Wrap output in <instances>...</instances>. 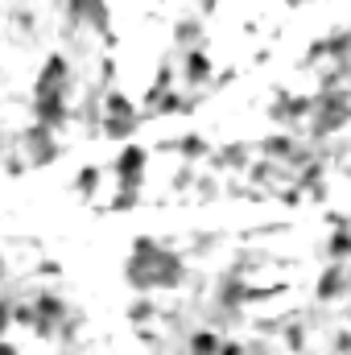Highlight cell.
Masks as SVG:
<instances>
[{
    "label": "cell",
    "instance_id": "obj_1",
    "mask_svg": "<svg viewBox=\"0 0 351 355\" xmlns=\"http://www.w3.org/2000/svg\"><path fill=\"white\" fill-rule=\"evenodd\" d=\"M186 277V265L174 248L157 244L153 236H137L132 240V257L124 265V281L137 293H153V289H178Z\"/></svg>",
    "mask_w": 351,
    "mask_h": 355
},
{
    "label": "cell",
    "instance_id": "obj_2",
    "mask_svg": "<svg viewBox=\"0 0 351 355\" xmlns=\"http://www.w3.org/2000/svg\"><path fill=\"white\" fill-rule=\"evenodd\" d=\"M310 137L314 141H323V137H335V132H343L351 120V95L348 87H335V91H318L314 95V103H310Z\"/></svg>",
    "mask_w": 351,
    "mask_h": 355
},
{
    "label": "cell",
    "instance_id": "obj_3",
    "mask_svg": "<svg viewBox=\"0 0 351 355\" xmlns=\"http://www.w3.org/2000/svg\"><path fill=\"white\" fill-rule=\"evenodd\" d=\"M17 153H21L25 170H46V166H54V162L62 157V145L54 141V132H50V128L29 124V128L17 137Z\"/></svg>",
    "mask_w": 351,
    "mask_h": 355
},
{
    "label": "cell",
    "instance_id": "obj_4",
    "mask_svg": "<svg viewBox=\"0 0 351 355\" xmlns=\"http://www.w3.org/2000/svg\"><path fill=\"white\" fill-rule=\"evenodd\" d=\"M112 174H116V190H145V174H149V149L145 145H120L116 162H112Z\"/></svg>",
    "mask_w": 351,
    "mask_h": 355
},
{
    "label": "cell",
    "instance_id": "obj_5",
    "mask_svg": "<svg viewBox=\"0 0 351 355\" xmlns=\"http://www.w3.org/2000/svg\"><path fill=\"white\" fill-rule=\"evenodd\" d=\"M67 17L75 21V25H83L91 33H108L112 29V8H108V0H67Z\"/></svg>",
    "mask_w": 351,
    "mask_h": 355
},
{
    "label": "cell",
    "instance_id": "obj_6",
    "mask_svg": "<svg viewBox=\"0 0 351 355\" xmlns=\"http://www.w3.org/2000/svg\"><path fill=\"white\" fill-rule=\"evenodd\" d=\"M67 87H71L67 54H46V62L37 71V83H33V95H67Z\"/></svg>",
    "mask_w": 351,
    "mask_h": 355
},
{
    "label": "cell",
    "instance_id": "obj_7",
    "mask_svg": "<svg viewBox=\"0 0 351 355\" xmlns=\"http://www.w3.org/2000/svg\"><path fill=\"white\" fill-rule=\"evenodd\" d=\"M33 314H37V322H33V331L42 335V339H50L54 331H58V322L67 318V302L54 293V289H42L37 297H33Z\"/></svg>",
    "mask_w": 351,
    "mask_h": 355
},
{
    "label": "cell",
    "instance_id": "obj_8",
    "mask_svg": "<svg viewBox=\"0 0 351 355\" xmlns=\"http://www.w3.org/2000/svg\"><path fill=\"white\" fill-rule=\"evenodd\" d=\"M310 103H314V95L281 91V95L268 103V120H273V124H298V120H306V116H310Z\"/></svg>",
    "mask_w": 351,
    "mask_h": 355
},
{
    "label": "cell",
    "instance_id": "obj_9",
    "mask_svg": "<svg viewBox=\"0 0 351 355\" xmlns=\"http://www.w3.org/2000/svg\"><path fill=\"white\" fill-rule=\"evenodd\" d=\"M71 120V107H67V95H33V124L58 132L62 124Z\"/></svg>",
    "mask_w": 351,
    "mask_h": 355
},
{
    "label": "cell",
    "instance_id": "obj_10",
    "mask_svg": "<svg viewBox=\"0 0 351 355\" xmlns=\"http://www.w3.org/2000/svg\"><path fill=\"white\" fill-rule=\"evenodd\" d=\"M351 289V277H348V265H339V261H331V265L323 268V277H318V289H314V297L318 302H343Z\"/></svg>",
    "mask_w": 351,
    "mask_h": 355
},
{
    "label": "cell",
    "instance_id": "obj_11",
    "mask_svg": "<svg viewBox=\"0 0 351 355\" xmlns=\"http://www.w3.org/2000/svg\"><path fill=\"white\" fill-rule=\"evenodd\" d=\"M211 79H215V67H211L207 50H203V46L186 50V54H182V83H186V87H207Z\"/></svg>",
    "mask_w": 351,
    "mask_h": 355
},
{
    "label": "cell",
    "instance_id": "obj_12",
    "mask_svg": "<svg viewBox=\"0 0 351 355\" xmlns=\"http://www.w3.org/2000/svg\"><path fill=\"white\" fill-rule=\"evenodd\" d=\"M215 170H248L252 166V145L248 141H232V145H223V149H211V157H207Z\"/></svg>",
    "mask_w": 351,
    "mask_h": 355
},
{
    "label": "cell",
    "instance_id": "obj_13",
    "mask_svg": "<svg viewBox=\"0 0 351 355\" xmlns=\"http://www.w3.org/2000/svg\"><path fill=\"white\" fill-rule=\"evenodd\" d=\"M166 149H178L182 162H207V157H211V145H207V137H198V132H186V137H178V141H166Z\"/></svg>",
    "mask_w": 351,
    "mask_h": 355
},
{
    "label": "cell",
    "instance_id": "obj_14",
    "mask_svg": "<svg viewBox=\"0 0 351 355\" xmlns=\"http://www.w3.org/2000/svg\"><path fill=\"white\" fill-rule=\"evenodd\" d=\"M244 289H248V281H244L240 272H228V277L219 281L215 297H219V306H228V310H240V306H244Z\"/></svg>",
    "mask_w": 351,
    "mask_h": 355
},
{
    "label": "cell",
    "instance_id": "obj_15",
    "mask_svg": "<svg viewBox=\"0 0 351 355\" xmlns=\"http://www.w3.org/2000/svg\"><path fill=\"white\" fill-rule=\"evenodd\" d=\"M293 145H298V141H293L289 132H273V137H264L257 149H261L264 162H281V166H285V157L293 153Z\"/></svg>",
    "mask_w": 351,
    "mask_h": 355
},
{
    "label": "cell",
    "instance_id": "obj_16",
    "mask_svg": "<svg viewBox=\"0 0 351 355\" xmlns=\"http://www.w3.org/2000/svg\"><path fill=\"white\" fill-rule=\"evenodd\" d=\"M99 116H120V120H128V116H141V107L124 95V91L108 87V95H103V112Z\"/></svg>",
    "mask_w": 351,
    "mask_h": 355
},
{
    "label": "cell",
    "instance_id": "obj_17",
    "mask_svg": "<svg viewBox=\"0 0 351 355\" xmlns=\"http://www.w3.org/2000/svg\"><path fill=\"white\" fill-rule=\"evenodd\" d=\"M348 50H351V33H348V29H335V33H327V37H323V54H327V58H335L339 67H348Z\"/></svg>",
    "mask_w": 351,
    "mask_h": 355
},
{
    "label": "cell",
    "instance_id": "obj_18",
    "mask_svg": "<svg viewBox=\"0 0 351 355\" xmlns=\"http://www.w3.org/2000/svg\"><path fill=\"white\" fill-rule=\"evenodd\" d=\"M174 42L182 50H194V46H203V25L194 21V17H182L174 25Z\"/></svg>",
    "mask_w": 351,
    "mask_h": 355
},
{
    "label": "cell",
    "instance_id": "obj_19",
    "mask_svg": "<svg viewBox=\"0 0 351 355\" xmlns=\"http://www.w3.org/2000/svg\"><path fill=\"white\" fill-rule=\"evenodd\" d=\"M248 178H252V182H261V186H273V182H281V178H285V182H289V170H285V166H281V162H257V166H248Z\"/></svg>",
    "mask_w": 351,
    "mask_h": 355
},
{
    "label": "cell",
    "instance_id": "obj_20",
    "mask_svg": "<svg viewBox=\"0 0 351 355\" xmlns=\"http://www.w3.org/2000/svg\"><path fill=\"white\" fill-rule=\"evenodd\" d=\"M327 257H331V261H339V265H348V257H351V227H335V232H331V240H327Z\"/></svg>",
    "mask_w": 351,
    "mask_h": 355
},
{
    "label": "cell",
    "instance_id": "obj_21",
    "mask_svg": "<svg viewBox=\"0 0 351 355\" xmlns=\"http://www.w3.org/2000/svg\"><path fill=\"white\" fill-rule=\"evenodd\" d=\"M219 343H223V335H215V331H194L186 339L190 355H219Z\"/></svg>",
    "mask_w": 351,
    "mask_h": 355
},
{
    "label": "cell",
    "instance_id": "obj_22",
    "mask_svg": "<svg viewBox=\"0 0 351 355\" xmlns=\"http://www.w3.org/2000/svg\"><path fill=\"white\" fill-rule=\"evenodd\" d=\"M166 91H174V71H170V62H166V67L157 71V79L149 83V91H145V112H149V107H153V103H157V99H162Z\"/></svg>",
    "mask_w": 351,
    "mask_h": 355
},
{
    "label": "cell",
    "instance_id": "obj_23",
    "mask_svg": "<svg viewBox=\"0 0 351 355\" xmlns=\"http://www.w3.org/2000/svg\"><path fill=\"white\" fill-rule=\"evenodd\" d=\"M153 314H157V306H153V293H141V297L128 306V322H132V327H145V322H153Z\"/></svg>",
    "mask_w": 351,
    "mask_h": 355
},
{
    "label": "cell",
    "instance_id": "obj_24",
    "mask_svg": "<svg viewBox=\"0 0 351 355\" xmlns=\"http://www.w3.org/2000/svg\"><path fill=\"white\" fill-rule=\"evenodd\" d=\"M99 190V166H83L79 174H75V194L79 198H91Z\"/></svg>",
    "mask_w": 351,
    "mask_h": 355
},
{
    "label": "cell",
    "instance_id": "obj_25",
    "mask_svg": "<svg viewBox=\"0 0 351 355\" xmlns=\"http://www.w3.org/2000/svg\"><path fill=\"white\" fill-rule=\"evenodd\" d=\"M137 202H141V194H137V190H116V198H112V207H108V211H120V215H124V211H132Z\"/></svg>",
    "mask_w": 351,
    "mask_h": 355
},
{
    "label": "cell",
    "instance_id": "obj_26",
    "mask_svg": "<svg viewBox=\"0 0 351 355\" xmlns=\"http://www.w3.org/2000/svg\"><path fill=\"white\" fill-rule=\"evenodd\" d=\"M33 322H37L33 306H12V327H29L33 331Z\"/></svg>",
    "mask_w": 351,
    "mask_h": 355
},
{
    "label": "cell",
    "instance_id": "obj_27",
    "mask_svg": "<svg viewBox=\"0 0 351 355\" xmlns=\"http://www.w3.org/2000/svg\"><path fill=\"white\" fill-rule=\"evenodd\" d=\"M285 347H289V352H306V335H302V327H289V331H285Z\"/></svg>",
    "mask_w": 351,
    "mask_h": 355
},
{
    "label": "cell",
    "instance_id": "obj_28",
    "mask_svg": "<svg viewBox=\"0 0 351 355\" xmlns=\"http://www.w3.org/2000/svg\"><path fill=\"white\" fill-rule=\"evenodd\" d=\"M8 327H12V302H8V297H0V339L8 335Z\"/></svg>",
    "mask_w": 351,
    "mask_h": 355
},
{
    "label": "cell",
    "instance_id": "obj_29",
    "mask_svg": "<svg viewBox=\"0 0 351 355\" xmlns=\"http://www.w3.org/2000/svg\"><path fill=\"white\" fill-rule=\"evenodd\" d=\"M219 355H248V352H244V343H232V339H223V343H219Z\"/></svg>",
    "mask_w": 351,
    "mask_h": 355
},
{
    "label": "cell",
    "instance_id": "obj_30",
    "mask_svg": "<svg viewBox=\"0 0 351 355\" xmlns=\"http://www.w3.org/2000/svg\"><path fill=\"white\" fill-rule=\"evenodd\" d=\"M37 272H42V277H58V272H62V265H58V261H42V265H37Z\"/></svg>",
    "mask_w": 351,
    "mask_h": 355
},
{
    "label": "cell",
    "instance_id": "obj_31",
    "mask_svg": "<svg viewBox=\"0 0 351 355\" xmlns=\"http://www.w3.org/2000/svg\"><path fill=\"white\" fill-rule=\"evenodd\" d=\"M348 343H351V335H348V331H339V335H335V352L348 355Z\"/></svg>",
    "mask_w": 351,
    "mask_h": 355
},
{
    "label": "cell",
    "instance_id": "obj_32",
    "mask_svg": "<svg viewBox=\"0 0 351 355\" xmlns=\"http://www.w3.org/2000/svg\"><path fill=\"white\" fill-rule=\"evenodd\" d=\"M8 174H25V162H21V153H12V157H8Z\"/></svg>",
    "mask_w": 351,
    "mask_h": 355
},
{
    "label": "cell",
    "instance_id": "obj_33",
    "mask_svg": "<svg viewBox=\"0 0 351 355\" xmlns=\"http://www.w3.org/2000/svg\"><path fill=\"white\" fill-rule=\"evenodd\" d=\"M116 79V67H112V58H103V83H112Z\"/></svg>",
    "mask_w": 351,
    "mask_h": 355
},
{
    "label": "cell",
    "instance_id": "obj_34",
    "mask_svg": "<svg viewBox=\"0 0 351 355\" xmlns=\"http://www.w3.org/2000/svg\"><path fill=\"white\" fill-rule=\"evenodd\" d=\"M0 355H21V352H17V343H8V339H0Z\"/></svg>",
    "mask_w": 351,
    "mask_h": 355
},
{
    "label": "cell",
    "instance_id": "obj_35",
    "mask_svg": "<svg viewBox=\"0 0 351 355\" xmlns=\"http://www.w3.org/2000/svg\"><path fill=\"white\" fill-rule=\"evenodd\" d=\"M198 8H203V12H215V8H219V0H198Z\"/></svg>",
    "mask_w": 351,
    "mask_h": 355
},
{
    "label": "cell",
    "instance_id": "obj_36",
    "mask_svg": "<svg viewBox=\"0 0 351 355\" xmlns=\"http://www.w3.org/2000/svg\"><path fill=\"white\" fill-rule=\"evenodd\" d=\"M4 272H8V268H4V257H0V281H4Z\"/></svg>",
    "mask_w": 351,
    "mask_h": 355
},
{
    "label": "cell",
    "instance_id": "obj_37",
    "mask_svg": "<svg viewBox=\"0 0 351 355\" xmlns=\"http://www.w3.org/2000/svg\"><path fill=\"white\" fill-rule=\"evenodd\" d=\"M0 157H4V132H0Z\"/></svg>",
    "mask_w": 351,
    "mask_h": 355
},
{
    "label": "cell",
    "instance_id": "obj_38",
    "mask_svg": "<svg viewBox=\"0 0 351 355\" xmlns=\"http://www.w3.org/2000/svg\"><path fill=\"white\" fill-rule=\"evenodd\" d=\"M285 4H293V8H298V4H302V0H285Z\"/></svg>",
    "mask_w": 351,
    "mask_h": 355
}]
</instances>
